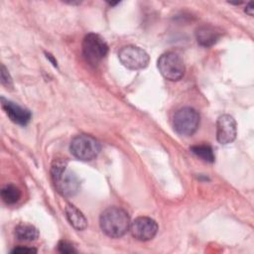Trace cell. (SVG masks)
I'll return each instance as SVG.
<instances>
[{
    "label": "cell",
    "instance_id": "6",
    "mask_svg": "<svg viewBox=\"0 0 254 254\" xmlns=\"http://www.w3.org/2000/svg\"><path fill=\"white\" fill-rule=\"evenodd\" d=\"M108 53V46L104 39L94 33L87 34L82 42V54L92 65H96Z\"/></svg>",
    "mask_w": 254,
    "mask_h": 254
},
{
    "label": "cell",
    "instance_id": "15",
    "mask_svg": "<svg viewBox=\"0 0 254 254\" xmlns=\"http://www.w3.org/2000/svg\"><path fill=\"white\" fill-rule=\"evenodd\" d=\"M190 151L197 156L198 158H200L201 160L207 162V163H213L214 162V154H213V150L209 145H205V144H199V145H194L190 147Z\"/></svg>",
    "mask_w": 254,
    "mask_h": 254
},
{
    "label": "cell",
    "instance_id": "13",
    "mask_svg": "<svg viewBox=\"0 0 254 254\" xmlns=\"http://www.w3.org/2000/svg\"><path fill=\"white\" fill-rule=\"evenodd\" d=\"M14 234L18 240L27 242L35 241L39 237L38 229L34 225L25 222H21L18 225H16Z\"/></svg>",
    "mask_w": 254,
    "mask_h": 254
},
{
    "label": "cell",
    "instance_id": "7",
    "mask_svg": "<svg viewBox=\"0 0 254 254\" xmlns=\"http://www.w3.org/2000/svg\"><path fill=\"white\" fill-rule=\"evenodd\" d=\"M118 58L121 64L131 69V70H139L145 68L149 64V55L143 49L128 45L122 47L118 52Z\"/></svg>",
    "mask_w": 254,
    "mask_h": 254
},
{
    "label": "cell",
    "instance_id": "4",
    "mask_svg": "<svg viewBox=\"0 0 254 254\" xmlns=\"http://www.w3.org/2000/svg\"><path fill=\"white\" fill-rule=\"evenodd\" d=\"M157 66L161 74L171 81L180 80L184 76L186 70L183 59L174 52L163 54L157 62Z\"/></svg>",
    "mask_w": 254,
    "mask_h": 254
},
{
    "label": "cell",
    "instance_id": "16",
    "mask_svg": "<svg viewBox=\"0 0 254 254\" xmlns=\"http://www.w3.org/2000/svg\"><path fill=\"white\" fill-rule=\"evenodd\" d=\"M58 250L61 253H64V254H69V253L76 252V250L73 248V246L69 242L64 241V240H61L58 243Z\"/></svg>",
    "mask_w": 254,
    "mask_h": 254
},
{
    "label": "cell",
    "instance_id": "14",
    "mask_svg": "<svg viewBox=\"0 0 254 254\" xmlns=\"http://www.w3.org/2000/svg\"><path fill=\"white\" fill-rule=\"evenodd\" d=\"M1 197L7 204L16 203L21 197V190L13 184L6 185L1 190Z\"/></svg>",
    "mask_w": 254,
    "mask_h": 254
},
{
    "label": "cell",
    "instance_id": "9",
    "mask_svg": "<svg viewBox=\"0 0 254 254\" xmlns=\"http://www.w3.org/2000/svg\"><path fill=\"white\" fill-rule=\"evenodd\" d=\"M237 134V127L235 119L229 114L220 115L216 121V139L222 144L226 145L232 143Z\"/></svg>",
    "mask_w": 254,
    "mask_h": 254
},
{
    "label": "cell",
    "instance_id": "10",
    "mask_svg": "<svg viewBox=\"0 0 254 254\" xmlns=\"http://www.w3.org/2000/svg\"><path fill=\"white\" fill-rule=\"evenodd\" d=\"M1 105L12 122L22 126H25L30 122L32 118V113L30 110L18 105L15 102L5 99L4 97H1Z\"/></svg>",
    "mask_w": 254,
    "mask_h": 254
},
{
    "label": "cell",
    "instance_id": "12",
    "mask_svg": "<svg viewBox=\"0 0 254 254\" xmlns=\"http://www.w3.org/2000/svg\"><path fill=\"white\" fill-rule=\"evenodd\" d=\"M65 216L70 225L76 230H84L87 226V220L82 212L72 204H66L64 208Z\"/></svg>",
    "mask_w": 254,
    "mask_h": 254
},
{
    "label": "cell",
    "instance_id": "20",
    "mask_svg": "<svg viewBox=\"0 0 254 254\" xmlns=\"http://www.w3.org/2000/svg\"><path fill=\"white\" fill-rule=\"evenodd\" d=\"M47 58H48V59H49V60H50V61L53 63V64H54L55 66H57V61H55V60H54V58L52 57V55H50V54H47Z\"/></svg>",
    "mask_w": 254,
    "mask_h": 254
},
{
    "label": "cell",
    "instance_id": "11",
    "mask_svg": "<svg viewBox=\"0 0 254 254\" xmlns=\"http://www.w3.org/2000/svg\"><path fill=\"white\" fill-rule=\"evenodd\" d=\"M195 38L201 47L208 48L213 46L218 41L220 38V33L216 28L210 25H203L196 30Z\"/></svg>",
    "mask_w": 254,
    "mask_h": 254
},
{
    "label": "cell",
    "instance_id": "3",
    "mask_svg": "<svg viewBox=\"0 0 254 254\" xmlns=\"http://www.w3.org/2000/svg\"><path fill=\"white\" fill-rule=\"evenodd\" d=\"M100 149V143L94 137L86 134L75 136L69 145L70 153L81 161L93 160L99 154Z\"/></svg>",
    "mask_w": 254,
    "mask_h": 254
},
{
    "label": "cell",
    "instance_id": "1",
    "mask_svg": "<svg viewBox=\"0 0 254 254\" xmlns=\"http://www.w3.org/2000/svg\"><path fill=\"white\" fill-rule=\"evenodd\" d=\"M101 230L111 238H119L130 229V217L121 207L110 206L99 217Z\"/></svg>",
    "mask_w": 254,
    "mask_h": 254
},
{
    "label": "cell",
    "instance_id": "18",
    "mask_svg": "<svg viewBox=\"0 0 254 254\" xmlns=\"http://www.w3.org/2000/svg\"><path fill=\"white\" fill-rule=\"evenodd\" d=\"M37 249L35 248H30V247H16L14 248L11 253H36Z\"/></svg>",
    "mask_w": 254,
    "mask_h": 254
},
{
    "label": "cell",
    "instance_id": "2",
    "mask_svg": "<svg viewBox=\"0 0 254 254\" xmlns=\"http://www.w3.org/2000/svg\"><path fill=\"white\" fill-rule=\"evenodd\" d=\"M51 177L56 190L64 196H72L79 190V180L73 172L67 170V163L64 160L53 162Z\"/></svg>",
    "mask_w": 254,
    "mask_h": 254
},
{
    "label": "cell",
    "instance_id": "19",
    "mask_svg": "<svg viewBox=\"0 0 254 254\" xmlns=\"http://www.w3.org/2000/svg\"><path fill=\"white\" fill-rule=\"evenodd\" d=\"M254 3L253 2H249L248 3V5L246 6V9H245V12L248 14V15H250V16H252L253 15V10H254Z\"/></svg>",
    "mask_w": 254,
    "mask_h": 254
},
{
    "label": "cell",
    "instance_id": "5",
    "mask_svg": "<svg viewBox=\"0 0 254 254\" xmlns=\"http://www.w3.org/2000/svg\"><path fill=\"white\" fill-rule=\"evenodd\" d=\"M199 114L191 107H183L179 109L173 119L175 131L183 136L192 135L198 128Z\"/></svg>",
    "mask_w": 254,
    "mask_h": 254
},
{
    "label": "cell",
    "instance_id": "8",
    "mask_svg": "<svg viewBox=\"0 0 254 254\" xmlns=\"http://www.w3.org/2000/svg\"><path fill=\"white\" fill-rule=\"evenodd\" d=\"M132 236L140 241H148L153 239L158 232V224L151 217L139 216L130 224Z\"/></svg>",
    "mask_w": 254,
    "mask_h": 254
},
{
    "label": "cell",
    "instance_id": "17",
    "mask_svg": "<svg viewBox=\"0 0 254 254\" xmlns=\"http://www.w3.org/2000/svg\"><path fill=\"white\" fill-rule=\"evenodd\" d=\"M1 82L3 85H5L7 87L12 86V78L4 64L1 65Z\"/></svg>",
    "mask_w": 254,
    "mask_h": 254
}]
</instances>
